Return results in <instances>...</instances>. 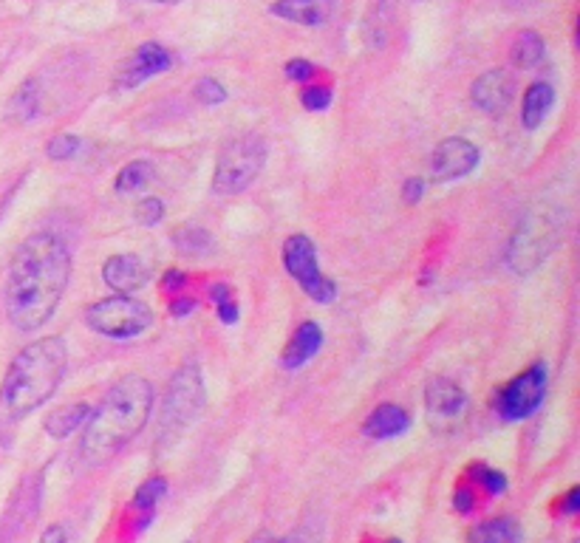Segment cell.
<instances>
[{
    "instance_id": "29",
    "label": "cell",
    "mask_w": 580,
    "mask_h": 543,
    "mask_svg": "<svg viewBox=\"0 0 580 543\" xmlns=\"http://www.w3.org/2000/svg\"><path fill=\"white\" fill-rule=\"evenodd\" d=\"M473 473H476V481L481 484V490L487 495H501L507 490V476L504 473H498L493 467H484V464H476L473 467Z\"/></svg>"
},
{
    "instance_id": "16",
    "label": "cell",
    "mask_w": 580,
    "mask_h": 543,
    "mask_svg": "<svg viewBox=\"0 0 580 543\" xmlns=\"http://www.w3.org/2000/svg\"><path fill=\"white\" fill-rule=\"evenodd\" d=\"M425 402H428V411L436 416H445L453 419L467 408V394L453 382V379H433L425 391Z\"/></svg>"
},
{
    "instance_id": "15",
    "label": "cell",
    "mask_w": 580,
    "mask_h": 543,
    "mask_svg": "<svg viewBox=\"0 0 580 543\" xmlns=\"http://www.w3.org/2000/svg\"><path fill=\"white\" fill-rule=\"evenodd\" d=\"M320 346H323V329L317 326L315 320H306V323H300L298 329H295L292 340L283 348L281 362L286 368H300L309 360H315Z\"/></svg>"
},
{
    "instance_id": "35",
    "label": "cell",
    "mask_w": 580,
    "mask_h": 543,
    "mask_svg": "<svg viewBox=\"0 0 580 543\" xmlns=\"http://www.w3.org/2000/svg\"><path fill=\"white\" fill-rule=\"evenodd\" d=\"M190 312H196V300H190V297H176L170 303V314H176V317H187Z\"/></svg>"
},
{
    "instance_id": "2",
    "label": "cell",
    "mask_w": 580,
    "mask_h": 543,
    "mask_svg": "<svg viewBox=\"0 0 580 543\" xmlns=\"http://www.w3.org/2000/svg\"><path fill=\"white\" fill-rule=\"evenodd\" d=\"M153 408V388L145 377L128 374L105 394L100 408L88 413V425L80 439V459L88 467L111 461L122 447L139 436Z\"/></svg>"
},
{
    "instance_id": "18",
    "label": "cell",
    "mask_w": 580,
    "mask_h": 543,
    "mask_svg": "<svg viewBox=\"0 0 580 543\" xmlns=\"http://www.w3.org/2000/svg\"><path fill=\"white\" fill-rule=\"evenodd\" d=\"M272 12L289 23H300V26H320L329 15V9L315 0H278L272 6Z\"/></svg>"
},
{
    "instance_id": "24",
    "label": "cell",
    "mask_w": 580,
    "mask_h": 543,
    "mask_svg": "<svg viewBox=\"0 0 580 543\" xmlns=\"http://www.w3.org/2000/svg\"><path fill=\"white\" fill-rule=\"evenodd\" d=\"M167 495V481L162 476H150L139 484V490L133 493V510L153 515L156 504Z\"/></svg>"
},
{
    "instance_id": "36",
    "label": "cell",
    "mask_w": 580,
    "mask_h": 543,
    "mask_svg": "<svg viewBox=\"0 0 580 543\" xmlns=\"http://www.w3.org/2000/svg\"><path fill=\"white\" fill-rule=\"evenodd\" d=\"M578 510H580V487H572V490L566 493L564 501H561V512H564V515H575Z\"/></svg>"
},
{
    "instance_id": "34",
    "label": "cell",
    "mask_w": 580,
    "mask_h": 543,
    "mask_svg": "<svg viewBox=\"0 0 580 543\" xmlns=\"http://www.w3.org/2000/svg\"><path fill=\"white\" fill-rule=\"evenodd\" d=\"M184 283H187L184 272H179V269H170V272H165V278H162V289H165V292H173V295H179V292L184 289Z\"/></svg>"
},
{
    "instance_id": "23",
    "label": "cell",
    "mask_w": 580,
    "mask_h": 543,
    "mask_svg": "<svg viewBox=\"0 0 580 543\" xmlns=\"http://www.w3.org/2000/svg\"><path fill=\"white\" fill-rule=\"evenodd\" d=\"M150 181H153V165L145 162V159H139V162H131V165L119 170V176H116V193L119 196H131V193L145 190Z\"/></svg>"
},
{
    "instance_id": "19",
    "label": "cell",
    "mask_w": 580,
    "mask_h": 543,
    "mask_svg": "<svg viewBox=\"0 0 580 543\" xmlns=\"http://www.w3.org/2000/svg\"><path fill=\"white\" fill-rule=\"evenodd\" d=\"M470 543H521V527L510 515L481 521L479 527L470 532Z\"/></svg>"
},
{
    "instance_id": "40",
    "label": "cell",
    "mask_w": 580,
    "mask_h": 543,
    "mask_svg": "<svg viewBox=\"0 0 580 543\" xmlns=\"http://www.w3.org/2000/svg\"><path fill=\"white\" fill-rule=\"evenodd\" d=\"M315 3H320V6H326V9H329V6H332L334 0H315Z\"/></svg>"
},
{
    "instance_id": "8",
    "label": "cell",
    "mask_w": 580,
    "mask_h": 543,
    "mask_svg": "<svg viewBox=\"0 0 580 543\" xmlns=\"http://www.w3.org/2000/svg\"><path fill=\"white\" fill-rule=\"evenodd\" d=\"M283 266L292 278L298 280V286L312 297L315 303H332L337 297V286L320 272V261H317V247L309 235H292L283 244Z\"/></svg>"
},
{
    "instance_id": "3",
    "label": "cell",
    "mask_w": 580,
    "mask_h": 543,
    "mask_svg": "<svg viewBox=\"0 0 580 543\" xmlns=\"http://www.w3.org/2000/svg\"><path fill=\"white\" fill-rule=\"evenodd\" d=\"M68 351L60 337H43L17 354L0 382V425H15L46 405L66 374Z\"/></svg>"
},
{
    "instance_id": "14",
    "label": "cell",
    "mask_w": 580,
    "mask_h": 543,
    "mask_svg": "<svg viewBox=\"0 0 580 543\" xmlns=\"http://www.w3.org/2000/svg\"><path fill=\"white\" fill-rule=\"evenodd\" d=\"M408 430H411V413L394 402H385L380 408H374L363 422V433L371 439H397Z\"/></svg>"
},
{
    "instance_id": "42",
    "label": "cell",
    "mask_w": 580,
    "mask_h": 543,
    "mask_svg": "<svg viewBox=\"0 0 580 543\" xmlns=\"http://www.w3.org/2000/svg\"><path fill=\"white\" fill-rule=\"evenodd\" d=\"M388 543H402V541H397V538H391V541H388Z\"/></svg>"
},
{
    "instance_id": "5",
    "label": "cell",
    "mask_w": 580,
    "mask_h": 543,
    "mask_svg": "<svg viewBox=\"0 0 580 543\" xmlns=\"http://www.w3.org/2000/svg\"><path fill=\"white\" fill-rule=\"evenodd\" d=\"M266 165V142L258 133H244L230 139L216 162L213 190L221 196H235L247 190L252 181L261 176Z\"/></svg>"
},
{
    "instance_id": "6",
    "label": "cell",
    "mask_w": 580,
    "mask_h": 543,
    "mask_svg": "<svg viewBox=\"0 0 580 543\" xmlns=\"http://www.w3.org/2000/svg\"><path fill=\"white\" fill-rule=\"evenodd\" d=\"M207 402L204 394V379H201V368L196 362H187L182 365L173 379H170V388L165 394V405H162V436L173 439L176 433H182L184 428H190L196 419H199L201 408Z\"/></svg>"
},
{
    "instance_id": "41",
    "label": "cell",
    "mask_w": 580,
    "mask_h": 543,
    "mask_svg": "<svg viewBox=\"0 0 580 543\" xmlns=\"http://www.w3.org/2000/svg\"><path fill=\"white\" fill-rule=\"evenodd\" d=\"M281 543H300V538H286V541H281Z\"/></svg>"
},
{
    "instance_id": "43",
    "label": "cell",
    "mask_w": 580,
    "mask_h": 543,
    "mask_svg": "<svg viewBox=\"0 0 580 543\" xmlns=\"http://www.w3.org/2000/svg\"><path fill=\"white\" fill-rule=\"evenodd\" d=\"M572 543H580V541H572Z\"/></svg>"
},
{
    "instance_id": "37",
    "label": "cell",
    "mask_w": 580,
    "mask_h": 543,
    "mask_svg": "<svg viewBox=\"0 0 580 543\" xmlns=\"http://www.w3.org/2000/svg\"><path fill=\"white\" fill-rule=\"evenodd\" d=\"M476 495L470 493V490H459L456 493V510L459 512H473L476 510V501H473Z\"/></svg>"
},
{
    "instance_id": "12",
    "label": "cell",
    "mask_w": 580,
    "mask_h": 543,
    "mask_svg": "<svg viewBox=\"0 0 580 543\" xmlns=\"http://www.w3.org/2000/svg\"><path fill=\"white\" fill-rule=\"evenodd\" d=\"M170 63H173V57L167 54L165 46H159V43H142L131 60L119 68L116 88H119V91H125V88L131 91V88L142 85L145 80H150V77H156V74L167 71Z\"/></svg>"
},
{
    "instance_id": "28",
    "label": "cell",
    "mask_w": 580,
    "mask_h": 543,
    "mask_svg": "<svg viewBox=\"0 0 580 543\" xmlns=\"http://www.w3.org/2000/svg\"><path fill=\"white\" fill-rule=\"evenodd\" d=\"M193 97L199 99L201 105H207V108H213V105H221V102H227V91H224V85L213 80V77H204L196 83L193 88Z\"/></svg>"
},
{
    "instance_id": "21",
    "label": "cell",
    "mask_w": 580,
    "mask_h": 543,
    "mask_svg": "<svg viewBox=\"0 0 580 543\" xmlns=\"http://www.w3.org/2000/svg\"><path fill=\"white\" fill-rule=\"evenodd\" d=\"M88 413L91 411H88L85 402L66 405V408H60V411H54L46 416V430H49V436H54V439H66V436H71L74 430L83 428Z\"/></svg>"
},
{
    "instance_id": "11",
    "label": "cell",
    "mask_w": 580,
    "mask_h": 543,
    "mask_svg": "<svg viewBox=\"0 0 580 543\" xmlns=\"http://www.w3.org/2000/svg\"><path fill=\"white\" fill-rule=\"evenodd\" d=\"M515 94V77L507 68H490L470 88L473 105L484 114H504Z\"/></svg>"
},
{
    "instance_id": "22",
    "label": "cell",
    "mask_w": 580,
    "mask_h": 543,
    "mask_svg": "<svg viewBox=\"0 0 580 543\" xmlns=\"http://www.w3.org/2000/svg\"><path fill=\"white\" fill-rule=\"evenodd\" d=\"M173 241H176L179 252L187 255V258H204V255H210L213 247H216L213 235L204 230V227H193V224H184V227H179L176 235H173Z\"/></svg>"
},
{
    "instance_id": "31",
    "label": "cell",
    "mask_w": 580,
    "mask_h": 543,
    "mask_svg": "<svg viewBox=\"0 0 580 543\" xmlns=\"http://www.w3.org/2000/svg\"><path fill=\"white\" fill-rule=\"evenodd\" d=\"M286 77L289 80H295V83H306V80H312L315 77L317 68L309 63V60H292V63H286Z\"/></svg>"
},
{
    "instance_id": "30",
    "label": "cell",
    "mask_w": 580,
    "mask_h": 543,
    "mask_svg": "<svg viewBox=\"0 0 580 543\" xmlns=\"http://www.w3.org/2000/svg\"><path fill=\"white\" fill-rule=\"evenodd\" d=\"M162 218H165V204H162V198L150 196L142 198V201L136 204V221H139L142 227H156Z\"/></svg>"
},
{
    "instance_id": "4",
    "label": "cell",
    "mask_w": 580,
    "mask_h": 543,
    "mask_svg": "<svg viewBox=\"0 0 580 543\" xmlns=\"http://www.w3.org/2000/svg\"><path fill=\"white\" fill-rule=\"evenodd\" d=\"M561 213L549 204H532L527 215L518 221L510 247H507V266L515 275H530L532 269L547 261L561 241Z\"/></svg>"
},
{
    "instance_id": "7",
    "label": "cell",
    "mask_w": 580,
    "mask_h": 543,
    "mask_svg": "<svg viewBox=\"0 0 580 543\" xmlns=\"http://www.w3.org/2000/svg\"><path fill=\"white\" fill-rule=\"evenodd\" d=\"M85 323L102 337L131 340V337H139L142 331H148L153 326V309L131 295H114L88 306Z\"/></svg>"
},
{
    "instance_id": "17",
    "label": "cell",
    "mask_w": 580,
    "mask_h": 543,
    "mask_svg": "<svg viewBox=\"0 0 580 543\" xmlns=\"http://www.w3.org/2000/svg\"><path fill=\"white\" fill-rule=\"evenodd\" d=\"M552 102H555V91H552L549 83H535L527 88L524 102H521V122H524L527 131L541 128V122L547 119Z\"/></svg>"
},
{
    "instance_id": "1",
    "label": "cell",
    "mask_w": 580,
    "mask_h": 543,
    "mask_svg": "<svg viewBox=\"0 0 580 543\" xmlns=\"http://www.w3.org/2000/svg\"><path fill=\"white\" fill-rule=\"evenodd\" d=\"M71 280V255L66 244L37 232L12 255L6 275V314L17 331L43 329L57 312Z\"/></svg>"
},
{
    "instance_id": "25",
    "label": "cell",
    "mask_w": 580,
    "mask_h": 543,
    "mask_svg": "<svg viewBox=\"0 0 580 543\" xmlns=\"http://www.w3.org/2000/svg\"><path fill=\"white\" fill-rule=\"evenodd\" d=\"M40 111V91H37V83L29 80V83L20 85V91L12 99V116L26 122V119H34Z\"/></svg>"
},
{
    "instance_id": "13",
    "label": "cell",
    "mask_w": 580,
    "mask_h": 543,
    "mask_svg": "<svg viewBox=\"0 0 580 543\" xmlns=\"http://www.w3.org/2000/svg\"><path fill=\"white\" fill-rule=\"evenodd\" d=\"M150 272L139 255H111L102 266V280L114 289L116 295H133L148 283Z\"/></svg>"
},
{
    "instance_id": "32",
    "label": "cell",
    "mask_w": 580,
    "mask_h": 543,
    "mask_svg": "<svg viewBox=\"0 0 580 543\" xmlns=\"http://www.w3.org/2000/svg\"><path fill=\"white\" fill-rule=\"evenodd\" d=\"M425 196V181L422 179H408L405 181V187H402V198L408 201V204H419Z\"/></svg>"
},
{
    "instance_id": "33",
    "label": "cell",
    "mask_w": 580,
    "mask_h": 543,
    "mask_svg": "<svg viewBox=\"0 0 580 543\" xmlns=\"http://www.w3.org/2000/svg\"><path fill=\"white\" fill-rule=\"evenodd\" d=\"M218 317H221V323H227L232 326L235 320H238V303L232 300V297H224V300H218Z\"/></svg>"
},
{
    "instance_id": "39",
    "label": "cell",
    "mask_w": 580,
    "mask_h": 543,
    "mask_svg": "<svg viewBox=\"0 0 580 543\" xmlns=\"http://www.w3.org/2000/svg\"><path fill=\"white\" fill-rule=\"evenodd\" d=\"M145 3H182V0H145Z\"/></svg>"
},
{
    "instance_id": "9",
    "label": "cell",
    "mask_w": 580,
    "mask_h": 543,
    "mask_svg": "<svg viewBox=\"0 0 580 543\" xmlns=\"http://www.w3.org/2000/svg\"><path fill=\"white\" fill-rule=\"evenodd\" d=\"M544 396H547V365L535 362L498 391L496 411L507 422H521L541 408Z\"/></svg>"
},
{
    "instance_id": "27",
    "label": "cell",
    "mask_w": 580,
    "mask_h": 543,
    "mask_svg": "<svg viewBox=\"0 0 580 543\" xmlns=\"http://www.w3.org/2000/svg\"><path fill=\"white\" fill-rule=\"evenodd\" d=\"M332 99H334V91L332 88H326V85H309V88H303V91H300V102H303V108H306V111H315V114L326 111V108L332 105Z\"/></svg>"
},
{
    "instance_id": "10",
    "label": "cell",
    "mask_w": 580,
    "mask_h": 543,
    "mask_svg": "<svg viewBox=\"0 0 580 543\" xmlns=\"http://www.w3.org/2000/svg\"><path fill=\"white\" fill-rule=\"evenodd\" d=\"M479 148L473 142H467L462 136H450L445 142H439L431 156V176L433 181L445 184V181H456L470 176L479 167Z\"/></svg>"
},
{
    "instance_id": "20",
    "label": "cell",
    "mask_w": 580,
    "mask_h": 543,
    "mask_svg": "<svg viewBox=\"0 0 580 543\" xmlns=\"http://www.w3.org/2000/svg\"><path fill=\"white\" fill-rule=\"evenodd\" d=\"M513 66L521 68V71H530V68L541 66L544 63V54H547V43H544V37L538 32H521L515 37L513 43Z\"/></svg>"
},
{
    "instance_id": "38",
    "label": "cell",
    "mask_w": 580,
    "mask_h": 543,
    "mask_svg": "<svg viewBox=\"0 0 580 543\" xmlns=\"http://www.w3.org/2000/svg\"><path fill=\"white\" fill-rule=\"evenodd\" d=\"M66 529L63 527H49L46 532H43V538H40V543H66Z\"/></svg>"
},
{
    "instance_id": "26",
    "label": "cell",
    "mask_w": 580,
    "mask_h": 543,
    "mask_svg": "<svg viewBox=\"0 0 580 543\" xmlns=\"http://www.w3.org/2000/svg\"><path fill=\"white\" fill-rule=\"evenodd\" d=\"M80 148H83V139H80V136H74V133H60V136L51 139L46 153H49V159H54V162H68V159H74V156L80 153Z\"/></svg>"
}]
</instances>
